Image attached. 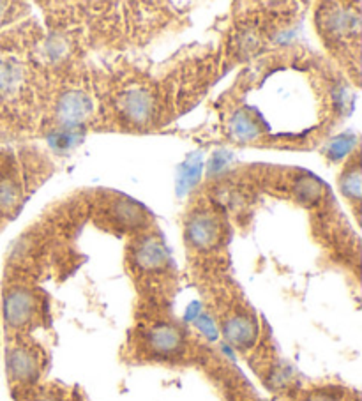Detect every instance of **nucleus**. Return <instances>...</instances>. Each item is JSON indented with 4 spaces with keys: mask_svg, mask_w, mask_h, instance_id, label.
I'll list each match as a JSON object with an SVG mask.
<instances>
[{
    "mask_svg": "<svg viewBox=\"0 0 362 401\" xmlns=\"http://www.w3.org/2000/svg\"><path fill=\"white\" fill-rule=\"evenodd\" d=\"M38 311V297L23 286H14L4 296V318L9 327L20 329L32 322Z\"/></svg>",
    "mask_w": 362,
    "mask_h": 401,
    "instance_id": "1",
    "label": "nucleus"
},
{
    "mask_svg": "<svg viewBox=\"0 0 362 401\" xmlns=\"http://www.w3.org/2000/svg\"><path fill=\"white\" fill-rule=\"evenodd\" d=\"M147 348L156 357H175L186 347L184 334L171 323H156L147 333Z\"/></svg>",
    "mask_w": 362,
    "mask_h": 401,
    "instance_id": "2",
    "label": "nucleus"
},
{
    "mask_svg": "<svg viewBox=\"0 0 362 401\" xmlns=\"http://www.w3.org/2000/svg\"><path fill=\"white\" fill-rule=\"evenodd\" d=\"M120 112L127 123L142 126L152 119L154 113V98L145 89H133L124 92L120 98Z\"/></svg>",
    "mask_w": 362,
    "mask_h": 401,
    "instance_id": "3",
    "label": "nucleus"
},
{
    "mask_svg": "<svg viewBox=\"0 0 362 401\" xmlns=\"http://www.w3.org/2000/svg\"><path fill=\"white\" fill-rule=\"evenodd\" d=\"M223 334L230 345L244 350V348L253 347L257 341L258 326L253 316H250L247 313H239V315H233L225 320Z\"/></svg>",
    "mask_w": 362,
    "mask_h": 401,
    "instance_id": "4",
    "label": "nucleus"
},
{
    "mask_svg": "<svg viewBox=\"0 0 362 401\" xmlns=\"http://www.w3.org/2000/svg\"><path fill=\"white\" fill-rule=\"evenodd\" d=\"M92 101L87 94L78 90H71L62 95L57 103V117L62 124H80L87 120L92 113Z\"/></svg>",
    "mask_w": 362,
    "mask_h": 401,
    "instance_id": "5",
    "label": "nucleus"
},
{
    "mask_svg": "<svg viewBox=\"0 0 362 401\" xmlns=\"http://www.w3.org/2000/svg\"><path fill=\"white\" fill-rule=\"evenodd\" d=\"M7 371L20 384L34 382L39 375L38 355L25 347H16L7 354Z\"/></svg>",
    "mask_w": 362,
    "mask_h": 401,
    "instance_id": "6",
    "label": "nucleus"
},
{
    "mask_svg": "<svg viewBox=\"0 0 362 401\" xmlns=\"http://www.w3.org/2000/svg\"><path fill=\"white\" fill-rule=\"evenodd\" d=\"M188 241L191 242V246L200 249H206L214 246L219 241V235H221V226H219L218 219L212 218L207 214H198L188 223Z\"/></svg>",
    "mask_w": 362,
    "mask_h": 401,
    "instance_id": "7",
    "label": "nucleus"
},
{
    "mask_svg": "<svg viewBox=\"0 0 362 401\" xmlns=\"http://www.w3.org/2000/svg\"><path fill=\"white\" fill-rule=\"evenodd\" d=\"M134 262L142 271H161L168 264V253L156 239H145L134 249Z\"/></svg>",
    "mask_w": 362,
    "mask_h": 401,
    "instance_id": "8",
    "label": "nucleus"
},
{
    "mask_svg": "<svg viewBox=\"0 0 362 401\" xmlns=\"http://www.w3.org/2000/svg\"><path fill=\"white\" fill-rule=\"evenodd\" d=\"M23 69L13 61L0 58V95L16 94L23 85Z\"/></svg>",
    "mask_w": 362,
    "mask_h": 401,
    "instance_id": "9",
    "label": "nucleus"
},
{
    "mask_svg": "<svg viewBox=\"0 0 362 401\" xmlns=\"http://www.w3.org/2000/svg\"><path fill=\"white\" fill-rule=\"evenodd\" d=\"M20 202V186L16 180L9 177L0 179V212H7L14 209Z\"/></svg>",
    "mask_w": 362,
    "mask_h": 401,
    "instance_id": "10",
    "label": "nucleus"
},
{
    "mask_svg": "<svg viewBox=\"0 0 362 401\" xmlns=\"http://www.w3.org/2000/svg\"><path fill=\"white\" fill-rule=\"evenodd\" d=\"M341 191L350 198V200H359L361 197V170L359 165H353L346 170V174L341 179Z\"/></svg>",
    "mask_w": 362,
    "mask_h": 401,
    "instance_id": "11",
    "label": "nucleus"
},
{
    "mask_svg": "<svg viewBox=\"0 0 362 401\" xmlns=\"http://www.w3.org/2000/svg\"><path fill=\"white\" fill-rule=\"evenodd\" d=\"M232 131L239 140H250L258 135L257 123H253L250 119V115H246L244 112H239L235 115V119L232 123Z\"/></svg>",
    "mask_w": 362,
    "mask_h": 401,
    "instance_id": "12",
    "label": "nucleus"
},
{
    "mask_svg": "<svg viewBox=\"0 0 362 401\" xmlns=\"http://www.w3.org/2000/svg\"><path fill=\"white\" fill-rule=\"evenodd\" d=\"M200 170H202V161H200L198 156H196L195 160L191 157V161L184 163V167L181 168V177H179V187H181V191H188L189 187L196 182Z\"/></svg>",
    "mask_w": 362,
    "mask_h": 401,
    "instance_id": "13",
    "label": "nucleus"
},
{
    "mask_svg": "<svg viewBox=\"0 0 362 401\" xmlns=\"http://www.w3.org/2000/svg\"><path fill=\"white\" fill-rule=\"evenodd\" d=\"M320 184L311 177H301V180H297V184H295V194L306 202L316 200V198L320 197Z\"/></svg>",
    "mask_w": 362,
    "mask_h": 401,
    "instance_id": "14",
    "label": "nucleus"
},
{
    "mask_svg": "<svg viewBox=\"0 0 362 401\" xmlns=\"http://www.w3.org/2000/svg\"><path fill=\"white\" fill-rule=\"evenodd\" d=\"M350 147H352V138H350V136L348 138H346V136L336 138L327 149L329 157H331V160H339V157L345 156L346 152H350Z\"/></svg>",
    "mask_w": 362,
    "mask_h": 401,
    "instance_id": "15",
    "label": "nucleus"
},
{
    "mask_svg": "<svg viewBox=\"0 0 362 401\" xmlns=\"http://www.w3.org/2000/svg\"><path fill=\"white\" fill-rule=\"evenodd\" d=\"M306 401H343L341 396L336 395L332 391H316L313 395H309Z\"/></svg>",
    "mask_w": 362,
    "mask_h": 401,
    "instance_id": "16",
    "label": "nucleus"
},
{
    "mask_svg": "<svg viewBox=\"0 0 362 401\" xmlns=\"http://www.w3.org/2000/svg\"><path fill=\"white\" fill-rule=\"evenodd\" d=\"M36 401H60V400L55 398V396H50V395H43V396H39V398H36Z\"/></svg>",
    "mask_w": 362,
    "mask_h": 401,
    "instance_id": "17",
    "label": "nucleus"
},
{
    "mask_svg": "<svg viewBox=\"0 0 362 401\" xmlns=\"http://www.w3.org/2000/svg\"><path fill=\"white\" fill-rule=\"evenodd\" d=\"M4 7H6V4H0V16H2L4 11H6V9H4Z\"/></svg>",
    "mask_w": 362,
    "mask_h": 401,
    "instance_id": "18",
    "label": "nucleus"
}]
</instances>
